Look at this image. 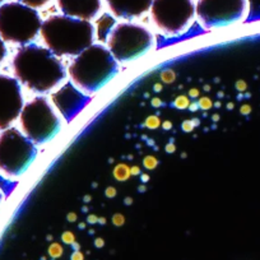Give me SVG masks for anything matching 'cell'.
Returning <instances> with one entry per match:
<instances>
[{"label": "cell", "instance_id": "6da1fadb", "mask_svg": "<svg viewBox=\"0 0 260 260\" xmlns=\"http://www.w3.org/2000/svg\"><path fill=\"white\" fill-rule=\"evenodd\" d=\"M14 78L39 94L54 92L64 83L67 71L56 55L45 46L28 44L18 49L12 59Z\"/></svg>", "mask_w": 260, "mask_h": 260}, {"label": "cell", "instance_id": "7a4b0ae2", "mask_svg": "<svg viewBox=\"0 0 260 260\" xmlns=\"http://www.w3.org/2000/svg\"><path fill=\"white\" fill-rule=\"evenodd\" d=\"M40 37L57 57L77 56L94 44L96 31L89 21L56 14L42 21Z\"/></svg>", "mask_w": 260, "mask_h": 260}, {"label": "cell", "instance_id": "3957f363", "mask_svg": "<svg viewBox=\"0 0 260 260\" xmlns=\"http://www.w3.org/2000/svg\"><path fill=\"white\" fill-rule=\"evenodd\" d=\"M117 72L119 62L102 44H93L74 56L67 69L72 83L88 96L107 86Z\"/></svg>", "mask_w": 260, "mask_h": 260}, {"label": "cell", "instance_id": "277c9868", "mask_svg": "<svg viewBox=\"0 0 260 260\" xmlns=\"http://www.w3.org/2000/svg\"><path fill=\"white\" fill-rule=\"evenodd\" d=\"M42 19L37 9L8 2L0 6V39L13 45L32 44L40 35Z\"/></svg>", "mask_w": 260, "mask_h": 260}, {"label": "cell", "instance_id": "5b68a950", "mask_svg": "<svg viewBox=\"0 0 260 260\" xmlns=\"http://www.w3.org/2000/svg\"><path fill=\"white\" fill-rule=\"evenodd\" d=\"M21 132L36 146L51 142L61 129V120L51 102L44 96L24 104L18 117Z\"/></svg>", "mask_w": 260, "mask_h": 260}, {"label": "cell", "instance_id": "8992f818", "mask_svg": "<svg viewBox=\"0 0 260 260\" xmlns=\"http://www.w3.org/2000/svg\"><path fill=\"white\" fill-rule=\"evenodd\" d=\"M154 37L147 27L133 22L115 24L106 47L120 64L136 61L153 47Z\"/></svg>", "mask_w": 260, "mask_h": 260}, {"label": "cell", "instance_id": "52a82bcc", "mask_svg": "<svg viewBox=\"0 0 260 260\" xmlns=\"http://www.w3.org/2000/svg\"><path fill=\"white\" fill-rule=\"evenodd\" d=\"M37 157V146L17 127L0 133V174L17 179L26 174Z\"/></svg>", "mask_w": 260, "mask_h": 260}, {"label": "cell", "instance_id": "ba28073f", "mask_svg": "<svg viewBox=\"0 0 260 260\" xmlns=\"http://www.w3.org/2000/svg\"><path fill=\"white\" fill-rule=\"evenodd\" d=\"M249 9V0H197L195 17L206 29H217L244 21Z\"/></svg>", "mask_w": 260, "mask_h": 260}, {"label": "cell", "instance_id": "9c48e42d", "mask_svg": "<svg viewBox=\"0 0 260 260\" xmlns=\"http://www.w3.org/2000/svg\"><path fill=\"white\" fill-rule=\"evenodd\" d=\"M151 18L154 26L166 35H180L195 17L194 0H153Z\"/></svg>", "mask_w": 260, "mask_h": 260}, {"label": "cell", "instance_id": "30bf717a", "mask_svg": "<svg viewBox=\"0 0 260 260\" xmlns=\"http://www.w3.org/2000/svg\"><path fill=\"white\" fill-rule=\"evenodd\" d=\"M24 106L22 86L14 77L0 73V130L18 120Z\"/></svg>", "mask_w": 260, "mask_h": 260}, {"label": "cell", "instance_id": "8fae6325", "mask_svg": "<svg viewBox=\"0 0 260 260\" xmlns=\"http://www.w3.org/2000/svg\"><path fill=\"white\" fill-rule=\"evenodd\" d=\"M89 102V96L72 82L62 83L51 93V105L65 121L76 119Z\"/></svg>", "mask_w": 260, "mask_h": 260}, {"label": "cell", "instance_id": "7c38bea8", "mask_svg": "<svg viewBox=\"0 0 260 260\" xmlns=\"http://www.w3.org/2000/svg\"><path fill=\"white\" fill-rule=\"evenodd\" d=\"M56 4L64 16L89 22L97 18L102 9V0H56Z\"/></svg>", "mask_w": 260, "mask_h": 260}, {"label": "cell", "instance_id": "4fadbf2b", "mask_svg": "<svg viewBox=\"0 0 260 260\" xmlns=\"http://www.w3.org/2000/svg\"><path fill=\"white\" fill-rule=\"evenodd\" d=\"M105 3L115 18L130 21L149 12L153 0H105Z\"/></svg>", "mask_w": 260, "mask_h": 260}, {"label": "cell", "instance_id": "5bb4252c", "mask_svg": "<svg viewBox=\"0 0 260 260\" xmlns=\"http://www.w3.org/2000/svg\"><path fill=\"white\" fill-rule=\"evenodd\" d=\"M110 18H111V17H105V19L99 21L97 27H94V31H96V37L101 42H105V44H106L110 34H111V31L114 29L115 24H116L114 22V19H110Z\"/></svg>", "mask_w": 260, "mask_h": 260}, {"label": "cell", "instance_id": "9a60e30c", "mask_svg": "<svg viewBox=\"0 0 260 260\" xmlns=\"http://www.w3.org/2000/svg\"><path fill=\"white\" fill-rule=\"evenodd\" d=\"M16 2H19V3L31 7V8L34 9H40L44 8L45 6H47L51 0H16Z\"/></svg>", "mask_w": 260, "mask_h": 260}, {"label": "cell", "instance_id": "2e32d148", "mask_svg": "<svg viewBox=\"0 0 260 260\" xmlns=\"http://www.w3.org/2000/svg\"><path fill=\"white\" fill-rule=\"evenodd\" d=\"M7 52H8V50H7L6 42H4L3 40L0 39V64H2V62L4 61V59H6Z\"/></svg>", "mask_w": 260, "mask_h": 260}, {"label": "cell", "instance_id": "e0dca14e", "mask_svg": "<svg viewBox=\"0 0 260 260\" xmlns=\"http://www.w3.org/2000/svg\"><path fill=\"white\" fill-rule=\"evenodd\" d=\"M50 254H51L52 256H59V255H61V249H60V246H57V245H54L52 249H50Z\"/></svg>", "mask_w": 260, "mask_h": 260}, {"label": "cell", "instance_id": "ac0fdd59", "mask_svg": "<svg viewBox=\"0 0 260 260\" xmlns=\"http://www.w3.org/2000/svg\"><path fill=\"white\" fill-rule=\"evenodd\" d=\"M73 260H82V255L81 254H74Z\"/></svg>", "mask_w": 260, "mask_h": 260}, {"label": "cell", "instance_id": "d6986e66", "mask_svg": "<svg viewBox=\"0 0 260 260\" xmlns=\"http://www.w3.org/2000/svg\"><path fill=\"white\" fill-rule=\"evenodd\" d=\"M2 199H3V197H2V192H0V204H2Z\"/></svg>", "mask_w": 260, "mask_h": 260}, {"label": "cell", "instance_id": "ffe728a7", "mask_svg": "<svg viewBox=\"0 0 260 260\" xmlns=\"http://www.w3.org/2000/svg\"><path fill=\"white\" fill-rule=\"evenodd\" d=\"M3 3H4V0H0V6H2Z\"/></svg>", "mask_w": 260, "mask_h": 260}]
</instances>
